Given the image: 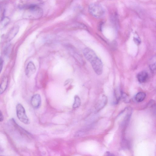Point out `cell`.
I'll use <instances>...</instances> for the list:
<instances>
[{"label": "cell", "mask_w": 156, "mask_h": 156, "mask_svg": "<svg viewBox=\"0 0 156 156\" xmlns=\"http://www.w3.org/2000/svg\"><path fill=\"white\" fill-rule=\"evenodd\" d=\"M85 57L90 62L95 73L101 75L103 71V65L101 60L92 49L88 48L84 52Z\"/></svg>", "instance_id": "1"}, {"label": "cell", "mask_w": 156, "mask_h": 156, "mask_svg": "<svg viewBox=\"0 0 156 156\" xmlns=\"http://www.w3.org/2000/svg\"><path fill=\"white\" fill-rule=\"evenodd\" d=\"M89 11L91 15L97 19L102 18L105 13V10L102 6L97 3L91 4L89 6Z\"/></svg>", "instance_id": "2"}, {"label": "cell", "mask_w": 156, "mask_h": 156, "mask_svg": "<svg viewBox=\"0 0 156 156\" xmlns=\"http://www.w3.org/2000/svg\"><path fill=\"white\" fill-rule=\"evenodd\" d=\"M16 112L17 116L22 122L26 124L30 123V120L26 114L24 108L21 104H19L17 105Z\"/></svg>", "instance_id": "3"}, {"label": "cell", "mask_w": 156, "mask_h": 156, "mask_svg": "<svg viewBox=\"0 0 156 156\" xmlns=\"http://www.w3.org/2000/svg\"><path fill=\"white\" fill-rule=\"evenodd\" d=\"M28 12L31 14L32 17L34 19L41 18L43 15V11L41 9L36 5H31L28 7Z\"/></svg>", "instance_id": "4"}, {"label": "cell", "mask_w": 156, "mask_h": 156, "mask_svg": "<svg viewBox=\"0 0 156 156\" xmlns=\"http://www.w3.org/2000/svg\"><path fill=\"white\" fill-rule=\"evenodd\" d=\"M31 105L35 109L40 108L42 104V99L40 94H37L33 95L31 101Z\"/></svg>", "instance_id": "5"}, {"label": "cell", "mask_w": 156, "mask_h": 156, "mask_svg": "<svg viewBox=\"0 0 156 156\" xmlns=\"http://www.w3.org/2000/svg\"><path fill=\"white\" fill-rule=\"evenodd\" d=\"M36 70L35 65L32 62L30 61L28 63L26 69V75L28 77H31L36 72Z\"/></svg>", "instance_id": "6"}, {"label": "cell", "mask_w": 156, "mask_h": 156, "mask_svg": "<svg viewBox=\"0 0 156 156\" xmlns=\"http://www.w3.org/2000/svg\"><path fill=\"white\" fill-rule=\"evenodd\" d=\"M148 73L145 71L138 73L137 75V80L141 83H145L148 80Z\"/></svg>", "instance_id": "7"}, {"label": "cell", "mask_w": 156, "mask_h": 156, "mask_svg": "<svg viewBox=\"0 0 156 156\" xmlns=\"http://www.w3.org/2000/svg\"><path fill=\"white\" fill-rule=\"evenodd\" d=\"M107 98L105 95H103L99 99L97 106V110L99 111L104 107L107 102Z\"/></svg>", "instance_id": "8"}, {"label": "cell", "mask_w": 156, "mask_h": 156, "mask_svg": "<svg viewBox=\"0 0 156 156\" xmlns=\"http://www.w3.org/2000/svg\"><path fill=\"white\" fill-rule=\"evenodd\" d=\"M19 30V27L18 26H15L11 30V31L7 34V40L10 41L12 40L18 33Z\"/></svg>", "instance_id": "9"}, {"label": "cell", "mask_w": 156, "mask_h": 156, "mask_svg": "<svg viewBox=\"0 0 156 156\" xmlns=\"http://www.w3.org/2000/svg\"><path fill=\"white\" fill-rule=\"evenodd\" d=\"M8 84V79L7 77H4L0 84V94H3L5 92Z\"/></svg>", "instance_id": "10"}, {"label": "cell", "mask_w": 156, "mask_h": 156, "mask_svg": "<svg viewBox=\"0 0 156 156\" xmlns=\"http://www.w3.org/2000/svg\"><path fill=\"white\" fill-rule=\"evenodd\" d=\"M123 93L120 89H117L115 91L114 97L115 99V102L117 104L119 102L122 97Z\"/></svg>", "instance_id": "11"}, {"label": "cell", "mask_w": 156, "mask_h": 156, "mask_svg": "<svg viewBox=\"0 0 156 156\" xmlns=\"http://www.w3.org/2000/svg\"><path fill=\"white\" fill-rule=\"evenodd\" d=\"M146 96L145 93L139 92L137 93L135 97L136 101L138 102H141L144 100Z\"/></svg>", "instance_id": "12"}, {"label": "cell", "mask_w": 156, "mask_h": 156, "mask_svg": "<svg viewBox=\"0 0 156 156\" xmlns=\"http://www.w3.org/2000/svg\"><path fill=\"white\" fill-rule=\"evenodd\" d=\"M81 101L80 98L77 95H75L74 97V101L73 105V109H76L79 108L81 105Z\"/></svg>", "instance_id": "13"}, {"label": "cell", "mask_w": 156, "mask_h": 156, "mask_svg": "<svg viewBox=\"0 0 156 156\" xmlns=\"http://www.w3.org/2000/svg\"><path fill=\"white\" fill-rule=\"evenodd\" d=\"M10 19L7 17H4V18L0 22V26L2 27L5 26L9 23Z\"/></svg>", "instance_id": "14"}, {"label": "cell", "mask_w": 156, "mask_h": 156, "mask_svg": "<svg viewBox=\"0 0 156 156\" xmlns=\"http://www.w3.org/2000/svg\"><path fill=\"white\" fill-rule=\"evenodd\" d=\"M5 10L2 7H0V22L4 18Z\"/></svg>", "instance_id": "15"}, {"label": "cell", "mask_w": 156, "mask_h": 156, "mask_svg": "<svg viewBox=\"0 0 156 156\" xmlns=\"http://www.w3.org/2000/svg\"><path fill=\"white\" fill-rule=\"evenodd\" d=\"M122 97L123 98L124 101L126 103H128L130 101V99L128 96V95L126 94H122Z\"/></svg>", "instance_id": "16"}, {"label": "cell", "mask_w": 156, "mask_h": 156, "mask_svg": "<svg viewBox=\"0 0 156 156\" xmlns=\"http://www.w3.org/2000/svg\"><path fill=\"white\" fill-rule=\"evenodd\" d=\"M73 81L72 79H69L66 80L64 83V86H66L69 83H71Z\"/></svg>", "instance_id": "17"}, {"label": "cell", "mask_w": 156, "mask_h": 156, "mask_svg": "<svg viewBox=\"0 0 156 156\" xmlns=\"http://www.w3.org/2000/svg\"><path fill=\"white\" fill-rule=\"evenodd\" d=\"M3 61L1 58H0V74L2 71L3 67Z\"/></svg>", "instance_id": "18"}, {"label": "cell", "mask_w": 156, "mask_h": 156, "mask_svg": "<svg viewBox=\"0 0 156 156\" xmlns=\"http://www.w3.org/2000/svg\"><path fill=\"white\" fill-rule=\"evenodd\" d=\"M150 68L151 71H153L155 70V63L151 64L150 66Z\"/></svg>", "instance_id": "19"}, {"label": "cell", "mask_w": 156, "mask_h": 156, "mask_svg": "<svg viewBox=\"0 0 156 156\" xmlns=\"http://www.w3.org/2000/svg\"><path fill=\"white\" fill-rule=\"evenodd\" d=\"M4 119V117L2 112L0 111V122L3 121Z\"/></svg>", "instance_id": "20"}, {"label": "cell", "mask_w": 156, "mask_h": 156, "mask_svg": "<svg viewBox=\"0 0 156 156\" xmlns=\"http://www.w3.org/2000/svg\"><path fill=\"white\" fill-rule=\"evenodd\" d=\"M104 156H114V155L109 152V151H107V152H106Z\"/></svg>", "instance_id": "21"}, {"label": "cell", "mask_w": 156, "mask_h": 156, "mask_svg": "<svg viewBox=\"0 0 156 156\" xmlns=\"http://www.w3.org/2000/svg\"><path fill=\"white\" fill-rule=\"evenodd\" d=\"M0 156H5L0 155Z\"/></svg>", "instance_id": "22"}]
</instances>
